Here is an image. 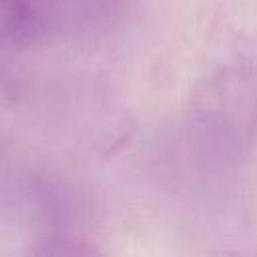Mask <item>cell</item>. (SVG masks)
Returning a JSON list of instances; mask_svg holds the SVG:
<instances>
[{
	"label": "cell",
	"instance_id": "6da1fadb",
	"mask_svg": "<svg viewBox=\"0 0 257 257\" xmlns=\"http://www.w3.org/2000/svg\"><path fill=\"white\" fill-rule=\"evenodd\" d=\"M191 116L219 145H243L257 131V2H231L209 26Z\"/></svg>",
	"mask_w": 257,
	"mask_h": 257
},
{
	"label": "cell",
	"instance_id": "7a4b0ae2",
	"mask_svg": "<svg viewBox=\"0 0 257 257\" xmlns=\"http://www.w3.org/2000/svg\"><path fill=\"white\" fill-rule=\"evenodd\" d=\"M128 0H0V54L108 30Z\"/></svg>",
	"mask_w": 257,
	"mask_h": 257
},
{
	"label": "cell",
	"instance_id": "3957f363",
	"mask_svg": "<svg viewBox=\"0 0 257 257\" xmlns=\"http://www.w3.org/2000/svg\"><path fill=\"white\" fill-rule=\"evenodd\" d=\"M94 249L82 245L78 239H70V237H52L46 239L42 247L36 249V253H66V255H74V253H92Z\"/></svg>",
	"mask_w": 257,
	"mask_h": 257
}]
</instances>
